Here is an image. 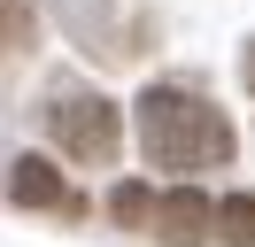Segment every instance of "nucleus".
Here are the masks:
<instances>
[{
  "instance_id": "nucleus-1",
  "label": "nucleus",
  "mask_w": 255,
  "mask_h": 247,
  "mask_svg": "<svg viewBox=\"0 0 255 247\" xmlns=\"http://www.w3.org/2000/svg\"><path fill=\"white\" fill-rule=\"evenodd\" d=\"M139 147L155 170H224L240 139L209 101H193L178 85H155V93H139Z\"/></svg>"
},
{
  "instance_id": "nucleus-2",
  "label": "nucleus",
  "mask_w": 255,
  "mask_h": 247,
  "mask_svg": "<svg viewBox=\"0 0 255 247\" xmlns=\"http://www.w3.org/2000/svg\"><path fill=\"white\" fill-rule=\"evenodd\" d=\"M54 139H62V154H78V162H116V108L101 101H85V93H70V101H54Z\"/></svg>"
},
{
  "instance_id": "nucleus-3",
  "label": "nucleus",
  "mask_w": 255,
  "mask_h": 247,
  "mask_svg": "<svg viewBox=\"0 0 255 247\" xmlns=\"http://www.w3.org/2000/svg\"><path fill=\"white\" fill-rule=\"evenodd\" d=\"M147 232H155L162 247H201L209 232H217V209H209V193H193V185H170V193H155V209H147Z\"/></svg>"
},
{
  "instance_id": "nucleus-4",
  "label": "nucleus",
  "mask_w": 255,
  "mask_h": 247,
  "mask_svg": "<svg viewBox=\"0 0 255 247\" xmlns=\"http://www.w3.org/2000/svg\"><path fill=\"white\" fill-rule=\"evenodd\" d=\"M8 201H16V209H62V216H78V193H70L39 154H16V162H8Z\"/></svg>"
},
{
  "instance_id": "nucleus-5",
  "label": "nucleus",
  "mask_w": 255,
  "mask_h": 247,
  "mask_svg": "<svg viewBox=\"0 0 255 247\" xmlns=\"http://www.w3.org/2000/svg\"><path fill=\"white\" fill-rule=\"evenodd\" d=\"M217 232L232 247H255V193H232V201H224V209H217Z\"/></svg>"
},
{
  "instance_id": "nucleus-6",
  "label": "nucleus",
  "mask_w": 255,
  "mask_h": 247,
  "mask_svg": "<svg viewBox=\"0 0 255 247\" xmlns=\"http://www.w3.org/2000/svg\"><path fill=\"white\" fill-rule=\"evenodd\" d=\"M147 209H155L147 185H116V193H109V216H116V224H139V232H147Z\"/></svg>"
},
{
  "instance_id": "nucleus-7",
  "label": "nucleus",
  "mask_w": 255,
  "mask_h": 247,
  "mask_svg": "<svg viewBox=\"0 0 255 247\" xmlns=\"http://www.w3.org/2000/svg\"><path fill=\"white\" fill-rule=\"evenodd\" d=\"M240 70H248V93H255V46H248V62H240Z\"/></svg>"
}]
</instances>
